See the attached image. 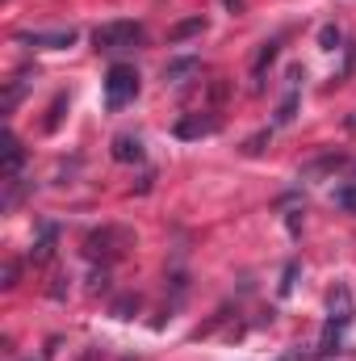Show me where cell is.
I'll return each mask as SVG.
<instances>
[{
    "mask_svg": "<svg viewBox=\"0 0 356 361\" xmlns=\"http://www.w3.org/2000/svg\"><path fill=\"white\" fill-rule=\"evenodd\" d=\"M143 42V21H105L92 30V47L105 51V55H122V51H134Z\"/></svg>",
    "mask_w": 356,
    "mask_h": 361,
    "instance_id": "obj_1",
    "label": "cell"
},
{
    "mask_svg": "<svg viewBox=\"0 0 356 361\" xmlns=\"http://www.w3.org/2000/svg\"><path fill=\"white\" fill-rule=\"evenodd\" d=\"M139 97V72L130 63H113L105 72V105L109 109H126Z\"/></svg>",
    "mask_w": 356,
    "mask_h": 361,
    "instance_id": "obj_2",
    "label": "cell"
},
{
    "mask_svg": "<svg viewBox=\"0 0 356 361\" xmlns=\"http://www.w3.org/2000/svg\"><path fill=\"white\" fill-rule=\"evenodd\" d=\"M130 244V231H122V227H101V231H92L89 235V257H122V248Z\"/></svg>",
    "mask_w": 356,
    "mask_h": 361,
    "instance_id": "obj_3",
    "label": "cell"
},
{
    "mask_svg": "<svg viewBox=\"0 0 356 361\" xmlns=\"http://www.w3.org/2000/svg\"><path fill=\"white\" fill-rule=\"evenodd\" d=\"M327 324L331 328H348L352 324V290L348 286H336L327 294Z\"/></svg>",
    "mask_w": 356,
    "mask_h": 361,
    "instance_id": "obj_4",
    "label": "cell"
},
{
    "mask_svg": "<svg viewBox=\"0 0 356 361\" xmlns=\"http://www.w3.org/2000/svg\"><path fill=\"white\" fill-rule=\"evenodd\" d=\"M222 122H218V114H184L177 122V135L180 139H205V135H214Z\"/></svg>",
    "mask_w": 356,
    "mask_h": 361,
    "instance_id": "obj_5",
    "label": "cell"
},
{
    "mask_svg": "<svg viewBox=\"0 0 356 361\" xmlns=\"http://www.w3.org/2000/svg\"><path fill=\"white\" fill-rule=\"evenodd\" d=\"M21 42H30L34 51H59V47H72L76 42V30H51V34H21Z\"/></svg>",
    "mask_w": 356,
    "mask_h": 361,
    "instance_id": "obj_6",
    "label": "cell"
},
{
    "mask_svg": "<svg viewBox=\"0 0 356 361\" xmlns=\"http://www.w3.org/2000/svg\"><path fill=\"white\" fill-rule=\"evenodd\" d=\"M113 160L117 164H143V143L134 135H117L113 139Z\"/></svg>",
    "mask_w": 356,
    "mask_h": 361,
    "instance_id": "obj_7",
    "label": "cell"
},
{
    "mask_svg": "<svg viewBox=\"0 0 356 361\" xmlns=\"http://www.w3.org/2000/svg\"><path fill=\"white\" fill-rule=\"evenodd\" d=\"M21 164H25V147H21L13 135H4V180L21 177Z\"/></svg>",
    "mask_w": 356,
    "mask_h": 361,
    "instance_id": "obj_8",
    "label": "cell"
},
{
    "mask_svg": "<svg viewBox=\"0 0 356 361\" xmlns=\"http://www.w3.org/2000/svg\"><path fill=\"white\" fill-rule=\"evenodd\" d=\"M205 30V21L201 17H189V21H177L172 30H168V42H184V38H193V34H201Z\"/></svg>",
    "mask_w": 356,
    "mask_h": 361,
    "instance_id": "obj_9",
    "label": "cell"
},
{
    "mask_svg": "<svg viewBox=\"0 0 356 361\" xmlns=\"http://www.w3.org/2000/svg\"><path fill=\"white\" fill-rule=\"evenodd\" d=\"M201 63L197 59H172L168 68H164V80H172V85H180V76H193Z\"/></svg>",
    "mask_w": 356,
    "mask_h": 361,
    "instance_id": "obj_10",
    "label": "cell"
},
{
    "mask_svg": "<svg viewBox=\"0 0 356 361\" xmlns=\"http://www.w3.org/2000/svg\"><path fill=\"white\" fill-rule=\"evenodd\" d=\"M276 51H281V38H272V42L260 47V55H256V63H252V72H256V76H265V68L276 59Z\"/></svg>",
    "mask_w": 356,
    "mask_h": 361,
    "instance_id": "obj_11",
    "label": "cell"
},
{
    "mask_svg": "<svg viewBox=\"0 0 356 361\" xmlns=\"http://www.w3.org/2000/svg\"><path fill=\"white\" fill-rule=\"evenodd\" d=\"M340 164H344V156H323V160H314V164H310L302 177L310 180V177H319V173H331V169H340Z\"/></svg>",
    "mask_w": 356,
    "mask_h": 361,
    "instance_id": "obj_12",
    "label": "cell"
},
{
    "mask_svg": "<svg viewBox=\"0 0 356 361\" xmlns=\"http://www.w3.org/2000/svg\"><path fill=\"white\" fill-rule=\"evenodd\" d=\"M55 227H42V235H38V248H34V261H46L51 257V244H55Z\"/></svg>",
    "mask_w": 356,
    "mask_h": 361,
    "instance_id": "obj_13",
    "label": "cell"
},
{
    "mask_svg": "<svg viewBox=\"0 0 356 361\" xmlns=\"http://www.w3.org/2000/svg\"><path fill=\"white\" fill-rule=\"evenodd\" d=\"M293 114H298V89H293L289 97H285V101H281V109H276V126L293 122Z\"/></svg>",
    "mask_w": 356,
    "mask_h": 361,
    "instance_id": "obj_14",
    "label": "cell"
},
{
    "mask_svg": "<svg viewBox=\"0 0 356 361\" xmlns=\"http://www.w3.org/2000/svg\"><path fill=\"white\" fill-rule=\"evenodd\" d=\"M319 42H323V51H336V47H340V30H336V25H323Z\"/></svg>",
    "mask_w": 356,
    "mask_h": 361,
    "instance_id": "obj_15",
    "label": "cell"
},
{
    "mask_svg": "<svg viewBox=\"0 0 356 361\" xmlns=\"http://www.w3.org/2000/svg\"><path fill=\"white\" fill-rule=\"evenodd\" d=\"M63 105H68V97L59 92V97H55V105H51V118H46V130H55V126H59V118H63Z\"/></svg>",
    "mask_w": 356,
    "mask_h": 361,
    "instance_id": "obj_16",
    "label": "cell"
},
{
    "mask_svg": "<svg viewBox=\"0 0 356 361\" xmlns=\"http://www.w3.org/2000/svg\"><path fill=\"white\" fill-rule=\"evenodd\" d=\"M130 311H139V298H117L113 302V315L117 319H130Z\"/></svg>",
    "mask_w": 356,
    "mask_h": 361,
    "instance_id": "obj_17",
    "label": "cell"
},
{
    "mask_svg": "<svg viewBox=\"0 0 356 361\" xmlns=\"http://www.w3.org/2000/svg\"><path fill=\"white\" fill-rule=\"evenodd\" d=\"M293 277H298V265H289V269H285V281H281V294H289V290H293Z\"/></svg>",
    "mask_w": 356,
    "mask_h": 361,
    "instance_id": "obj_18",
    "label": "cell"
},
{
    "mask_svg": "<svg viewBox=\"0 0 356 361\" xmlns=\"http://www.w3.org/2000/svg\"><path fill=\"white\" fill-rule=\"evenodd\" d=\"M348 126H352V130H356V118H348Z\"/></svg>",
    "mask_w": 356,
    "mask_h": 361,
    "instance_id": "obj_19",
    "label": "cell"
}]
</instances>
